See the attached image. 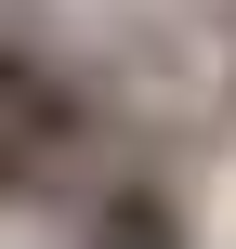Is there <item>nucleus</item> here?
I'll return each mask as SVG.
<instances>
[{
  "label": "nucleus",
  "instance_id": "f257e3e1",
  "mask_svg": "<svg viewBox=\"0 0 236 249\" xmlns=\"http://www.w3.org/2000/svg\"><path fill=\"white\" fill-rule=\"evenodd\" d=\"M0 131H13V144L39 158V184H53V171L92 144V92H79V79H53L26 39H0Z\"/></svg>",
  "mask_w": 236,
  "mask_h": 249
},
{
  "label": "nucleus",
  "instance_id": "f03ea898",
  "mask_svg": "<svg viewBox=\"0 0 236 249\" xmlns=\"http://www.w3.org/2000/svg\"><path fill=\"white\" fill-rule=\"evenodd\" d=\"M92 249H171V223H158V197H118V210L92 223Z\"/></svg>",
  "mask_w": 236,
  "mask_h": 249
}]
</instances>
